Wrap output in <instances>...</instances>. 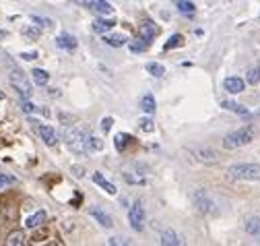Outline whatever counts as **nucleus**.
I'll use <instances>...</instances> for the list:
<instances>
[{
  "mask_svg": "<svg viewBox=\"0 0 260 246\" xmlns=\"http://www.w3.org/2000/svg\"><path fill=\"white\" fill-rule=\"evenodd\" d=\"M227 180H246L260 182V164H234L225 172Z\"/></svg>",
  "mask_w": 260,
  "mask_h": 246,
  "instance_id": "f257e3e1",
  "label": "nucleus"
},
{
  "mask_svg": "<svg viewBox=\"0 0 260 246\" xmlns=\"http://www.w3.org/2000/svg\"><path fill=\"white\" fill-rule=\"evenodd\" d=\"M254 137H256V133H254V129L252 127H242V129H238V131H234V133H230V135H225V139H223V149H240V147H246V145H250L252 141H254Z\"/></svg>",
  "mask_w": 260,
  "mask_h": 246,
  "instance_id": "f03ea898",
  "label": "nucleus"
},
{
  "mask_svg": "<svg viewBox=\"0 0 260 246\" xmlns=\"http://www.w3.org/2000/svg\"><path fill=\"white\" fill-rule=\"evenodd\" d=\"M62 135H64V141H67V145L73 153H77V156H87V137L79 129L67 125V129L62 127Z\"/></svg>",
  "mask_w": 260,
  "mask_h": 246,
  "instance_id": "7ed1b4c3",
  "label": "nucleus"
},
{
  "mask_svg": "<svg viewBox=\"0 0 260 246\" xmlns=\"http://www.w3.org/2000/svg\"><path fill=\"white\" fill-rule=\"evenodd\" d=\"M9 81H11V85L19 91V96H21L23 100H29L31 94H34V89H31V83H29L27 75H25L19 67H9Z\"/></svg>",
  "mask_w": 260,
  "mask_h": 246,
  "instance_id": "20e7f679",
  "label": "nucleus"
},
{
  "mask_svg": "<svg viewBox=\"0 0 260 246\" xmlns=\"http://www.w3.org/2000/svg\"><path fill=\"white\" fill-rule=\"evenodd\" d=\"M194 205H197L199 213L207 215V218H215V215H219V203L203 189L194 193Z\"/></svg>",
  "mask_w": 260,
  "mask_h": 246,
  "instance_id": "39448f33",
  "label": "nucleus"
},
{
  "mask_svg": "<svg viewBox=\"0 0 260 246\" xmlns=\"http://www.w3.org/2000/svg\"><path fill=\"white\" fill-rule=\"evenodd\" d=\"M145 220H147V215H145L143 203H141V201H135L133 207H130V211H128L130 228H133L135 232H143V230H145Z\"/></svg>",
  "mask_w": 260,
  "mask_h": 246,
  "instance_id": "423d86ee",
  "label": "nucleus"
},
{
  "mask_svg": "<svg viewBox=\"0 0 260 246\" xmlns=\"http://www.w3.org/2000/svg\"><path fill=\"white\" fill-rule=\"evenodd\" d=\"M188 151L194 156V160H199L201 164H207V166H211V164H217V151L215 149H211V147H203V145H199V147H188Z\"/></svg>",
  "mask_w": 260,
  "mask_h": 246,
  "instance_id": "0eeeda50",
  "label": "nucleus"
},
{
  "mask_svg": "<svg viewBox=\"0 0 260 246\" xmlns=\"http://www.w3.org/2000/svg\"><path fill=\"white\" fill-rule=\"evenodd\" d=\"M89 215L91 218L100 224L102 228H112L114 226V220H112V215L108 213V211H104L102 207H97V205H93V207H89Z\"/></svg>",
  "mask_w": 260,
  "mask_h": 246,
  "instance_id": "6e6552de",
  "label": "nucleus"
},
{
  "mask_svg": "<svg viewBox=\"0 0 260 246\" xmlns=\"http://www.w3.org/2000/svg\"><path fill=\"white\" fill-rule=\"evenodd\" d=\"M147 172H149V168H145V166H139V172L133 168V170H124V180L128 182V184H145L147 182Z\"/></svg>",
  "mask_w": 260,
  "mask_h": 246,
  "instance_id": "1a4fd4ad",
  "label": "nucleus"
},
{
  "mask_svg": "<svg viewBox=\"0 0 260 246\" xmlns=\"http://www.w3.org/2000/svg\"><path fill=\"white\" fill-rule=\"evenodd\" d=\"M223 87H225L227 94L236 96V94H242V91H244L246 81H244V79H240V77H227V79L223 81Z\"/></svg>",
  "mask_w": 260,
  "mask_h": 246,
  "instance_id": "9d476101",
  "label": "nucleus"
},
{
  "mask_svg": "<svg viewBox=\"0 0 260 246\" xmlns=\"http://www.w3.org/2000/svg\"><path fill=\"white\" fill-rule=\"evenodd\" d=\"M93 182H95V184H97V187H100L102 191H106L108 195H116V193H118L116 184H114V182H110V180H108V178H106L102 172H95V174H93Z\"/></svg>",
  "mask_w": 260,
  "mask_h": 246,
  "instance_id": "9b49d317",
  "label": "nucleus"
},
{
  "mask_svg": "<svg viewBox=\"0 0 260 246\" xmlns=\"http://www.w3.org/2000/svg\"><path fill=\"white\" fill-rule=\"evenodd\" d=\"M38 133H40L42 141H44L48 147H54V145L58 143V135H56V131H54L50 125H40V127H38Z\"/></svg>",
  "mask_w": 260,
  "mask_h": 246,
  "instance_id": "f8f14e48",
  "label": "nucleus"
},
{
  "mask_svg": "<svg viewBox=\"0 0 260 246\" xmlns=\"http://www.w3.org/2000/svg\"><path fill=\"white\" fill-rule=\"evenodd\" d=\"M46 218H48V213L42 209V211H36L34 215H29V218L25 220V228L27 230H36V228H40L44 222H46Z\"/></svg>",
  "mask_w": 260,
  "mask_h": 246,
  "instance_id": "ddd939ff",
  "label": "nucleus"
},
{
  "mask_svg": "<svg viewBox=\"0 0 260 246\" xmlns=\"http://www.w3.org/2000/svg\"><path fill=\"white\" fill-rule=\"evenodd\" d=\"M244 230H246V234H248V236H252V238H258V240H260V218H258V215H252V218H248V220H246Z\"/></svg>",
  "mask_w": 260,
  "mask_h": 246,
  "instance_id": "4468645a",
  "label": "nucleus"
},
{
  "mask_svg": "<svg viewBox=\"0 0 260 246\" xmlns=\"http://www.w3.org/2000/svg\"><path fill=\"white\" fill-rule=\"evenodd\" d=\"M89 9H91V11H95L97 15H102V17H108V15H112V13H114L112 5H110V3H106V0H91V3H89Z\"/></svg>",
  "mask_w": 260,
  "mask_h": 246,
  "instance_id": "2eb2a0df",
  "label": "nucleus"
},
{
  "mask_svg": "<svg viewBox=\"0 0 260 246\" xmlns=\"http://www.w3.org/2000/svg\"><path fill=\"white\" fill-rule=\"evenodd\" d=\"M139 34H141V38H143V40L153 42V40L157 38V27H155V23H153V21H145V23L141 25V29H139Z\"/></svg>",
  "mask_w": 260,
  "mask_h": 246,
  "instance_id": "dca6fc26",
  "label": "nucleus"
},
{
  "mask_svg": "<svg viewBox=\"0 0 260 246\" xmlns=\"http://www.w3.org/2000/svg\"><path fill=\"white\" fill-rule=\"evenodd\" d=\"M56 46L62 50H73V48H77V38H73L71 34H60L56 38Z\"/></svg>",
  "mask_w": 260,
  "mask_h": 246,
  "instance_id": "f3484780",
  "label": "nucleus"
},
{
  "mask_svg": "<svg viewBox=\"0 0 260 246\" xmlns=\"http://www.w3.org/2000/svg\"><path fill=\"white\" fill-rule=\"evenodd\" d=\"M104 42H106L110 48H122V46H126V42H130V40H128V36H124V34H112V36H104Z\"/></svg>",
  "mask_w": 260,
  "mask_h": 246,
  "instance_id": "a211bd4d",
  "label": "nucleus"
},
{
  "mask_svg": "<svg viewBox=\"0 0 260 246\" xmlns=\"http://www.w3.org/2000/svg\"><path fill=\"white\" fill-rule=\"evenodd\" d=\"M221 108L227 110V112H234V114H238V116H248V114H250L248 108H244L242 104H236V102H232V100L221 102Z\"/></svg>",
  "mask_w": 260,
  "mask_h": 246,
  "instance_id": "6ab92c4d",
  "label": "nucleus"
},
{
  "mask_svg": "<svg viewBox=\"0 0 260 246\" xmlns=\"http://www.w3.org/2000/svg\"><path fill=\"white\" fill-rule=\"evenodd\" d=\"M161 244H164V246H180L182 240H180V236L174 230H164V232H161Z\"/></svg>",
  "mask_w": 260,
  "mask_h": 246,
  "instance_id": "aec40b11",
  "label": "nucleus"
},
{
  "mask_svg": "<svg viewBox=\"0 0 260 246\" xmlns=\"http://www.w3.org/2000/svg\"><path fill=\"white\" fill-rule=\"evenodd\" d=\"M25 242H27V236H25V232H21V230L11 232V234L7 236V240H5L7 246H23Z\"/></svg>",
  "mask_w": 260,
  "mask_h": 246,
  "instance_id": "412c9836",
  "label": "nucleus"
},
{
  "mask_svg": "<svg viewBox=\"0 0 260 246\" xmlns=\"http://www.w3.org/2000/svg\"><path fill=\"white\" fill-rule=\"evenodd\" d=\"M114 25H116L114 19H97L93 23V29L97 34H106V32H110V29H114Z\"/></svg>",
  "mask_w": 260,
  "mask_h": 246,
  "instance_id": "4be33fe9",
  "label": "nucleus"
},
{
  "mask_svg": "<svg viewBox=\"0 0 260 246\" xmlns=\"http://www.w3.org/2000/svg\"><path fill=\"white\" fill-rule=\"evenodd\" d=\"M133 141H135V139L130 137V135H126V133H118V135L114 137V145H116V149H118V151H124V149H126L130 143H133Z\"/></svg>",
  "mask_w": 260,
  "mask_h": 246,
  "instance_id": "5701e85b",
  "label": "nucleus"
},
{
  "mask_svg": "<svg viewBox=\"0 0 260 246\" xmlns=\"http://www.w3.org/2000/svg\"><path fill=\"white\" fill-rule=\"evenodd\" d=\"M31 79L36 81V85H48V81H50V75H48V71H44V69H34L31 71Z\"/></svg>",
  "mask_w": 260,
  "mask_h": 246,
  "instance_id": "b1692460",
  "label": "nucleus"
},
{
  "mask_svg": "<svg viewBox=\"0 0 260 246\" xmlns=\"http://www.w3.org/2000/svg\"><path fill=\"white\" fill-rule=\"evenodd\" d=\"M155 108H157V106H155V98H153L151 94H147V96L141 98V110H143L145 114L151 116V114L155 112Z\"/></svg>",
  "mask_w": 260,
  "mask_h": 246,
  "instance_id": "393cba45",
  "label": "nucleus"
},
{
  "mask_svg": "<svg viewBox=\"0 0 260 246\" xmlns=\"http://www.w3.org/2000/svg\"><path fill=\"white\" fill-rule=\"evenodd\" d=\"M102 149H104V141L100 137H93V135L87 137V151H102Z\"/></svg>",
  "mask_w": 260,
  "mask_h": 246,
  "instance_id": "a878e982",
  "label": "nucleus"
},
{
  "mask_svg": "<svg viewBox=\"0 0 260 246\" xmlns=\"http://www.w3.org/2000/svg\"><path fill=\"white\" fill-rule=\"evenodd\" d=\"M147 73L153 75V77H157V79H161V77L166 75V67L164 65H157V63H149L147 65Z\"/></svg>",
  "mask_w": 260,
  "mask_h": 246,
  "instance_id": "bb28decb",
  "label": "nucleus"
},
{
  "mask_svg": "<svg viewBox=\"0 0 260 246\" xmlns=\"http://www.w3.org/2000/svg\"><path fill=\"white\" fill-rule=\"evenodd\" d=\"M184 44V36H180V34H174L166 44H164V50H174V48H180Z\"/></svg>",
  "mask_w": 260,
  "mask_h": 246,
  "instance_id": "cd10ccee",
  "label": "nucleus"
},
{
  "mask_svg": "<svg viewBox=\"0 0 260 246\" xmlns=\"http://www.w3.org/2000/svg\"><path fill=\"white\" fill-rule=\"evenodd\" d=\"M149 46H151V42H147V40L141 38V40H137V42H130V52H137V54H139V52H145Z\"/></svg>",
  "mask_w": 260,
  "mask_h": 246,
  "instance_id": "c85d7f7f",
  "label": "nucleus"
},
{
  "mask_svg": "<svg viewBox=\"0 0 260 246\" xmlns=\"http://www.w3.org/2000/svg\"><path fill=\"white\" fill-rule=\"evenodd\" d=\"M23 36H25L27 40H40L42 29H40V27H34V25H31V27H25V29H23Z\"/></svg>",
  "mask_w": 260,
  "mask_h": 246,
  "instance_id": "c756f323",
  "label": "nucleus"
},
{
  "mask_svg": "<svg viewBox=\"0 0 260 246\" xmlns=\"http://www.w3.org/2000/svg\"><path fill=\"white\" fill-rule=\"evenodd\" d=\"M13 184H17V178L11 176V174H0V191H5L7 187H13Z\"/></svg>",
  "mask_w": 260,
  "mask_h": 246,
  "instance_id": "7c9ffc66",
  "label": "nucleus"
},
{
  "mask_svg": "<svg viewBox=\"0 0 260 246\" xmlns=\"http://www.w3.org/2000/svg\"><path fill=\"white\" fill-rule=\"evenodd\" d=\"M178 9H180L182 13H186V15H192L194 11H197V7H194L190 0H178Z\"/></svg>",
  "mask_w": 260,
  "mask_h": 246,
  "instance_id": "2f4dec72",
  "label": "nucleus"
},
{
  "mask_svg": "<svg viewBox=\"0 0 260 246\" xmlns=\"http://www.w3.org/2000/svg\"><path fill=\"white\" fill-rule=\"evenodd\" d=\"M246 81H248L250 85H256V83L260 81V67L250 69V71H248V75H246Z\"/></svg>",
  "mask_w": 260,
  "mask_h": 246,
  "instance_id": "473e14b6",
  "label": "nucleus"
},
{
  "mask_svg": "<svg viewBox=\"0 0 260 246\" xmlns=\"http://www.w3.org/2000/svg\"><path fill=\"white\" fill-rule=\"evenodd\" d=\"M139 129H141L143 133H153V131H155V125H153L151 118H141V120H139Z\"/></svg>",
  "mask_w": 260,
  "mask_h": 246,
  "instance_id": "72a5a7b5",
  "label": "nucleus"
},
{
  "mask_svg": "<svg viewBox=\"0 0 260 246\" xmlns=\"http://www.w3.org/2000/svg\"><path fill=\"white\" fill-rule=\"evenodd\" d=\"M31 23H36L38 27H52V25H54L52 19H46V17H40V15H34V17H31Z\"/></svg>",
  "mask_w": 260,
  "mask_h": 246,
  "instance_id": "f704fd0d",
  "label": "nucleus"
},
{
  "mask_svg": "<svg viewBox=\"0 0 260 246\" xmlns=\"http://www.w3.org/2000/svg\"><path fill=\"white\" fill-rule=\"evenodd\" d=\"M108 244H112V246H128L130 240H126L124 236H112V238L108 240Z\"/></svg>",
  "mask_w": 260,
  "mask_h": 246,
  "instance_id": "c9c22d12",
  "label": "nucleus"
},
{
  "mask_svg": "<svg viewBox=\"0 0 260 246\" xmlns=\"http://www.w3.org/2000/svg\"><path fill=\"white\" fill-rule=\"evenodd\" d=\"M21 110H23L25 114H34V112L38 110V106H34V104L27 102V100H23V102H21Z\"/></svg>",
  "mask_w": 260,
  "mask_h": 246,
  "instance_id": "e433bc0d",
  "label": "nucleus"
},
{
  "mask_svg": "<svg viewBox=\"0 0 260 246\" xmlns=\"http://www.w3.org/2000/svg\"><path fill=\"white\" fill-rule=\"evenodd\" d=\"M71 172H73L77 178H83V176H85V168H83V166H73Z\"/></svg>",
  "mask_w": 260,
  "mask_h": 246,
  "instance_id": "4c0bfd02",
  "label": "nucleus"
},
{
  "mask_svg": "<svg viewBox=\"0 0 260 246\" xmlns=\"http://www.w3.org/2000/svg\"><path fill=\"white\" fill-rule=\"evenodd\" d=\"M112 125H114V118H110V116L102 120V129H104V131H110V129H112Z\"/></svg>",
  "mask_w": 260,
  "mask_h": 246,
  "instance_id": "58836bf2",
  "label": "nucleus"
},
{
  "mask_svg": "<svg viewBox=\"0 0 260 246\" xmlns=\"http://www.w3.org/2000/svg\"><path fill=\"white\" fill-rule=\"evenodd\" d=\"M21 58L23 60H36L38 58V52H21Z\"/></svg>",
  "mask_w": 260,
  "mask_h": 246,
  "instance_id": "ea45409f",
  "label": "nucleus"
},
{
  "mask_svg": "<svg viewBox=\"0 0 260 246\" xmlns=\"http://www.w3.org/2000/svg\"><path fill=\"white\" fill-rule=\"evenodd\" d=\"M7 36H9L7 29H0V40H7Z\"/></svg>",
  "mask_w": 260,
  "mask_h": 246,
  "instance_id": "a19ab883",
  "label": "nucleus"
},
{
  "mask_svg": "<svg viewBox=\"0 0 260 246\" xmlns=\"http://www.w3.org/2000/svg\"><path fill=\"white\" fill-rule=\"evenodd\" d=\"M5 100V94H3V91H0V102H3Z\"/></svg>",
  "mask_w": 260,
  "mask_h": 246,
  "instance_id": "79ce46f5",
  "label": "nucleus"
}]
</instances>
